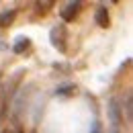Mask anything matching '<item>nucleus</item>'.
<instances>
[{"instance_id":"f257e3e1","label":"nucleus","mask_w":133,"mask_h":133,"mask_svg":"<svg viewBox=\"0 0 133 133\" xmlns=\"http://www.w3.org/2000/svg\"><path fill=\"white\" fill-rule=\"evenodd\" d=\"M49 37H51L53 47H57L62 53L68 49V47H66V43H68V31H66V27H64V25L53 27V29H51V33H49Z\"/></svg>"},{"instance_id":"f03ea898","label":"nucleus","mask_w":133,"mask_h":133,"mask_svg":"<svg viewBox=\"0 0 133 133\" xmlns=\"http://www.w3.org/2000/svg\"><path fill=\"white\" fill-rule=\"evenodd\" d=\"M80 4H82V0H72L70 4H66V8L62 10V18H64V21H74L76 15H78Z\"/></svg>"},{"instance_id":"7ed1b4c3","label":"nucleus","mask_w":133,"mask_h":133,"mask_svg":"<svg viewBox=\"0 0 133 133\" xmlns=\"http://www.w3.org/2000/svg\"><path fill=\"white\" fill-rule=\"evenodd\" d=\"M109 115H111V123H113V127L119 129V125H121V109H119L117 100H111V104H109Z\"/></svg>"},{"instance_id":"20e7f679","label":"nucleus","mask_w":133,"mask_h":133,"mask_svg":"<svg viewBox=\"0 0 133 133\" xmlns=\"http://www.w3.org/2000/svg\"><path fill=\"white\" fill-rule=\"evenodd\" d=\"M94 21H96L98 27H109V12H107L104 6H98V8H96V12H94Z\"/></svg>"},{"instance_id":"39448f33","label":"nucleus","mask_w":133,"mask_h":133,"mask_svg":"<svg viewBox=\"0 0 133 133\" xmlns=\"http://www.w3.org/2000/svg\"><path fill=\"white\" fill-rule=\"evenodd\" d=\"M29 45H31L29 37H18V39H17V43L12 45V49H15V53H23L25 49H29Z\"/></svg>"},{"instance_id":"423d86ee","label":"nucleus","mask_w":133,"mask_h":133,"mask_svg":"<svg viewBox=\"0 0 133 133\" xmlns=\"http://www.w3.org/2000/svg\"><path fill=\"white\" fill-rule=\"evenodd\" d=\"M55 2H57V0H35V6H37L39 12H47V10L53 8Z\"/></svg>"},{"instance_id":"0eeeda50","label":"nucleus","mask_w":133,"mask_h":133,"mask_svg":"<svg viewBox=\"0 0 133 133\" xmlns=\"http://www.w3.org/2000/svg\"><path fill=\"white\" fill-rule=\"evenodd\" d=\"M15 17H17V12H15V10H10V12H4V15L0 17V27H6V25H10Z\"/></svg>"},{"instance_id":"6e6552de","label":"nucleus","mask_w":133,"mask_h":133,"mask_svg":"<svg viewBox=\"0 0 133 133\" xmlns=\"http://www.w3.org/2000/svg\"><path fill=\"white\" fill-rule=\"evenodd\" d=\"M125 113H127V121H131V117H133V102H131V94H127V98H125Z\"/></svg>"},{"instance_id":"1a4fd4ad","label":"nucleus","mask_w":133,"mask_h":133,"mask_svg":"<svg viewBox=\"0 0 133 133\" xmlns=\"http://www.w3.org/2000/svg\"><path fill=\"white\" fill-rule=\"evenodd\" d=\"M74 90H76V88H74L72 84H68V86H62V88H57V94H62V96H64V94H72Z\"/></svg>"},{"instance_id":"9d476101","label":"nucleus","mask_w":133,"mask_h":133,"mask_svg":"<svg viewBox=\"0 0 133 133\" xmlns=\"http://www.w3.org/2000/svg\"><path fill=\"white\" fill-rule=\"evenodd\" d=\"M111 2H119V0H111Z\"/></svg>"}]
</instances>
